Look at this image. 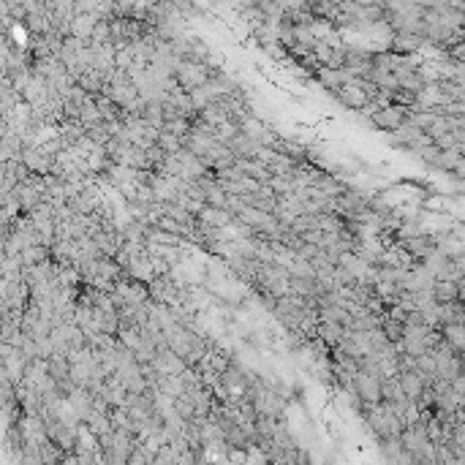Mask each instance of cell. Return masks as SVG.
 Here are the masks:
<instances>
[{
	"label": "cell",
	"mask_w": 465,
	"mask_h": 465,
	"mask_svg": "<svg viewBox=\"0 0 465 465\" xmlns=\"http://www.w3.org/2000/svg\"><path fill=\"white\" fill-rule=\"evenodd\" d=\"M424 44V39H419V36H411V33H397L395 39H392V55H397V57H411V55H417L419 49Z\"/></svg>",
	"instance_id": "5"
},
{
	"label": "cell",
	"mask_w": 465,
	"mask_h": 465,
	"mask_svg": "<svg viewBox=\"0 0 465 465\" xmlns=\"http://www.w3.org/2000/svg\"><path fill=\"white\" fill-rule=\"evenodd\" d=\"M354 392H357V400H362L365 406H378L381 403V381L375 375L368 373H357L354 375Z\"/></svg>",
	"instance_id": "1"
},
{
	"label": "cell",
	"mask_w": 465,
	"mask_h": 465,
	"mask_svg": "<svg viewBox=\"0 0 465 465\" xmlns=\"http://www.w3.org/2000/svg\"><path fill=\"white\" fill-rule=\"evenodd\" d=\"M335 95H337V101L346 103L348 109H365V106L370 103L368 93L362 90V79H346L343 88H340Z\"/></svg>",
	"instance_id": "3"
},
{
	"label": "cell",
	"mask_w": 465,
	"mask_h": 465,
	"mask_svg": "<svg viewBox=\"0 0 465 465\" xmlns=\"http://www.w3.org/2000/svg\"><path fill=\"white\" fill-rule=\"evenodd\" d=\"M316 74H319V82L324 85L326 90H332V93H337V90L343 88V82L348 79L343 71H335V68H326V66H319Z\"/></svg>",
	"instance_id": "10"
},
{
	"label": "cell",
	"mask_w": 465,
	"mask_h": 465,
	"mask_svg": "<svg viewBox=\"0 0 465 465\" xmlns=\"http://www.w3.org/2000/svg\"><path fill=\"white\" fill-rule=\"evenodd\" d=\"M44 261H52L49 259V248H44V245H33V248L19 253V264L22 267H36V264H44Z\"/></svg>",
	"instance_id": "11"
},
{
	"label": "cell",
	"mask_w": 465,
	"mask_h": 465,
	"mask_svg": "<svg viewBox=\"0 0 465 465\" xmlns=\"http://www.w3.org/2000/svg\"><path fill=\"white\" fill-rule=\"evenodd\" d=\"M397 384H400V392H403V397H406L408 403H419L422 395H424V389H427V381H424L417 370L397 373Z\"/></svg>",
	"instance_id": "4"
},
{
	"label": "cell",
	"mask_w": 465,
	"mask_h": 465,
	"mask_svg": "<svg viewBox=\"0 0 465 465\" xmlns=\"http://www.w3.org/2000/svg\"><path fill=\"white\" fill-rule=\"evenodd\" d=\"M435 166L449 169V172H455V175L460 177V172H463V147H455V150H441V152H438V158H435Z\"/></svg>",
	"instance_id": "6"
},
{
	"label": "cell",
	"mask_w": 465,
	"mask_h": 465,
	"mask_svg": "<svg viewBox=\"0 0 465 465\" xmlns=\"http://www.w3.org/2000/svg\"><path fill=\"white\" fill-rule=\"evenodd\" d=\"M316 335L321 340V346H329V348H337V343L343 340L346 329L340 324H316Z\"/></svg>",
	"instance_id": "9"
},
{
	"label": "cell",
	"mask_w": 465,
	"mask_h": 465,
	"mask_svg": "<svg viewBox=\"0 0 465 465\" xmlns=\"http://www.w3.org/2000/svg\"><path fill=\"white\" fill-rule=\"evenodd\" d=\"M441 340L455 351V354H460L463 351V346H465V335H463V324H446V326H441Z\"/></svg>",
	"instance_id": "8"
},
{
	"label": "cell",
	"mask_w": 465,
	"mask_h": 465,
	"mask_svg": "<svg viewBox=\"0 0 465 465\" xmlns=\"http://www.w3.org/2000/svg\"><path fill=\"white\" fill-rule=\"evenodd\" d=\"M373 123L381 128V131H397L403 123H406V117H408V109H403V106H397V103H392V106H384V109H375L370 115Z\"/></svg>",
	"instance_id": "2"
},
{
	"label": "cell",
	"mask_w": 465,
	"mask_h": 465,
	"mask_svg": "<svg viewBox=\"0 0 465 465\" xmlns=\"http://www.w3.org/2000/svg\"><path fill=\"white\" fill-rule=\"evenodd\" d=\"M128 275H131L134 280H139V283H150V280L155 278L150 256H137V259H131V261H128Z\"/></svg>",
	"instance_id": "7"
}]
</instances>
